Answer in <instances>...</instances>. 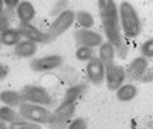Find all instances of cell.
I'll return each mask as SVG.
<instances>
[{"mask_svg":"<svg viewBox=\"0 0 153 129\" xmlns=\"http://www.w3.org/2000/svg\"><path fill=\"white\" fill-rule=\"evenodd\" d=\"M98 10L102 21L104 35L107 41H109L116 49V54L120 58H126L127 48L124 40L122 30L118 20V7L113 0H99L98 2Z\"/></svg>","mask_w":153,"mask_h":129,"instance_id":"cell-1","label":"cell"},{"mask_svg":"<svg viewBox=\"0 0 153 129\" xmlns=\"http://www.w3.org/2000/svg\"><path fill=\"white\" fill-rule=\"evenodd\" d=\"M118 7V20L122 30V35L129 39H135L142 32V21L139 13L130 2H121Z\"/></svg>","mask_w":153,"mask_h":129,"instance_id":"cell-2","label":"cell"},{"mask_svg":"<svg viewBox=\"0 0 153 129\" xmlns=\"http://www.w3.org/2000/svg\"><path fill=\"white\" fill-rule=\"evenodd\" d=\"M18 114L21 119L35 124H40V125H42V124L48 125L50 123V119H52V111L49 109L28 102H23L18 107Z\"/></svg>","mask_w":153,"mask_h":129,"instance_id":"cell-3","label":"cell"},{"mask_svg":"<svg viewBox=\"0 0 153 129\" xmlns=\"http://www.w3.org/2000/svg\"><path fill=\"white\" fill-rule=\"evenodd\" d=\"M75 23V12L72 9H65L61 12L58 16L54 17V20L50 22L48 30H46V35L49 38V41L56 40L57 38L63 35L67 30L72 27V25Z\"/></svg>","mask_w":153,"mask_h":129,"instance_id":"cell-4","label":"cell"},{"mask_svg":"<svg viewBox=\"0 0 153 129\" xmlns=\"http://www.w3.org/2000/svg\"><path fill=\"white\" fill-rule=\"evenodd\" d=\"M21 94H22L25 102L44 106L46 109L54 105V100H53L52 94L44 87H40V85L28 84L21 89Z\"/></svg>","mask_w":153,"mask_h":129,"instance_id":"cell-5","label":"cell"},{"mask_svg":"<svg viewBox=\"0 0 153 129\" xmlns=\"http://www.w3.org/2000/svg\"><path fill=\"white\" fill-rule=\"evenodd\" d=\"M76 111V103L62 101L57 106V109L52 111V119L48 125L52 129H62L66 125H68L71 120L74 119Z\"/></svg>","mask_w":153,"mask_h":129,"instance_id":"cell-6","label":"cell"},{"mask_svg":"<svg viewBox=\"0 0 153 129\" xmlns=\"http://www.w3.org/2000/svg\"><path fill=\"white\" fill-rule=\"evenodd\" d=\"M126 80V70L124 66L117 64L116 62L105 64V85L109 90L116 92V90L125 84Z\"/></svg>","mask_w":153,"mask_h":129,"instance_id":"cell-7","label":"cell"},{"mask_svg":"<svg viewBox=\"0 0 153 129\" xmlns=\"http://www.w3.org/2000/svg\"><path fill=\"white\" fill-rule=\"evenodd\" d=\"M74 38L79 46H89L93 49L98 48L104 41V36L93 28H77L74 34Z\"/></svg>","mask_w":153,"mask_h":129,"instance_id":"cell-8","label":"cell"},{"mask_svg":"<svg viewBox=\"0 0 153 129\" xmlns=\"http://www.w3.org/2000/svg\"><path fill=\"white\" fill-rule=\"evenodd\" d=\"M63 63V57L59 54H48L44 57L32 58L30 67L36 72H48L58 68Z\"/></svg>","mask_w":153,"mask_h":129,"instance_id":"cell-9","label":"cell"},{"mask_svg":"<svg viewBox=\"0 0 153 129\" xmlns=\"http://www.w3.org/2000/svg\"><path fill=\"white\" fill-rule=\"evenodd\" d=\"M17 28H18L22 39L33 41L36 44H48V43H50L46 32L32 23H19Z\"/></svg>","mask_w":153,"mask_h":129,"instance_id":"cell-10","label":"cell"},{"mask_svg":"<svg viewBox=\"0 0 153 129\" xmlns=\"http://www.w3.org/2000/svg\"><path fill=\"white\" fill-rule=\"evenodd\" d=\"M86 75L91 84H103L105 79V64L98 57H94L86 63Z\"/></svg>","mask_w":153,"mask_h":129,"instance_id":"cell-11","label":"cell"},{"mask_svg":"<svg viewBox=\"0 0 153 129\" xmlns=\"http://www.w3.org/2000/svg\"><path fill=\"white\" fill-rule=\"evenodd\" d=\"M149 70V63H148V59L139 56V57L134 58L133 61L130 62L129 67L126 68V77H130L131 80L135 81H142V79Z\"/></svg>","mask_w":153,"mask_h":129,"instance_id":"cell-12","label":"cell"},{"mask_svg":"<svg viewBox=\"0 0 153 129\" xmlns=\"http://www.w3.org/2000/svg\"><path fill=\"white\" fill-rule=\"evenodd\" d=\"M16 16L19 20V23H31L36 16V9L31 2L23 0V2H19L17 5Z\"/></svg>","mask_w":153,"mask_h":129,"instance_id":"cell-13","label":"cell"},{"mask_svg":"<svg viewBox=\"0 0 153 129\" xmlns=\"http://www.w3.org/2000/svg\"><path fill=\"white\" fill-rule=\"evenodd\" d=\"M0 102L4 106H9V107H19L23 101V97L21 94V90H14V89H4L0 92Z\"/></svg>","mask_w":153,"mask_h":129,"instance_id":"cell-14","label":"cell"},{"mask_svg":"<svg viewBox=\"0 0 153 129\" xmlns=\"http://www.w3.org/2000/svg\"><path fill=\"white\" fill-rule=\"evenodd\" d=\"M13 50L14 54L19 58H32L37 52V44L33 41L26 40V39H22L13 48Z\"/></svg>","mask_w":153,"mask_h":129,"instance_id":"cell-15","label":"cell"},{"mask_svg":"<svg viewBox=\"0 0 153 129\" xmlns=\"http://www.w3.org/2000/svg\"><path fill=\"white\" fill-rule=\"evenodd\" d=\"M98 48L99 49H98L97 57L99 58L104 64H109V63L114 62V58H116L117 54H116V49H114V46L111 44V43L104 40Z\"/></svg>","mask_w":153,"mask_h":129,"instance_id":"cell-16","label":"cell"},{"mask_svg":"<svg viewBox=\"0 0 153 129\" xmlns=\"http://www.w3.org/2000/svg\"><path fill=\"white\" fill-rule=\"evenodd\" d=\"M138 96V87L134 83H125L116 90V98L120 102H130Z\"/></svg>","mask_w":153,"mask_h":129,"instance_id":"cell-17","label":"cell"},{"mask_svg":"<svg viewBox=\"0 0 153 129\" xmlns=\"http://www.w3.org/2000/svg\"><path fill=\"white\" fill-rule=\"evenodd\" d=\"M22 40V36L18 31L17 27H9L7 28L5 31H3L0 34V41H1V45L5 46H14L18 44V43Z\"/></svg>","mask_w":153,"mask_h":129,"instance_id":"cell-18","label":"cell"},{"mask_svg":"<svg viewBox=\"0 0 153 129\" xmlns=\"http://www.w3.org/2000/svg\"><path fill=\"white\" fill-rule=\"evenodd\" d=\"M86 90H88L86 83H79V84L71 85V87L66 90L65 96H63V101L76 103V101H77L80 97H82L84 94L86 93Z\"/></svg>","mask_w":153,"mask_h":129,"instance_id":"cell-19","label":"cell"},{"mask_svg":"<svg viewBox=\"0 0 153 129\" xmlns=\"http://www.w3.org/2000/svg\"><path fill=\"white\" fill-rule=\"evenodd\" d=\"M75 22H77L80 28H93V26L95 25V20L90 12L81 9L75 13Z\"/></svg>","mask_w":153,"mask_h":129,"instance_id":"cell-20","label":"cell"},{"mask_svg":"<svg viewBox=\"0 0 153 129\" xmlns=\"http://www.w3.org/2000/svg\"><path fill=\"white\" fill-rule=\"evenodd\" d=\"M19 119H21V116L16 109L9 107V106H4V105L0 106V122L1 123L9 125V124L14 123Z\"/></svg>","mask_w":153,"mask_h":129,"instance_id":"cell-21","label":"cell"},{"mask_svg":"<svg viewBox=\"0 0 153 129\" xmlns=\"http://www.w3.org/2000/svg\"><path fill=\"white\" fill-rule=\"evenodd\" d=\"M75 56L77 58V61L80 62H89L90 59H93L94 57H97L95 54V49L89 48V46H79L75 52Z\"/></svg>","mask_w":153,"mask_h":129,"instance_id":"cell-22","label":"cell"},{"mask_svg":"<svg viewBox=\"0 0 153 129\" xmlns=\"http://www.w3.org/2000/svg\"><path fill=\"white\" fill-rule=\"evenodd\" d=\"M8 128L9 129H42V125L27 122V120H23V119H19V120H17V122L9 124Z\"/></svg>","mask_w":153,"mask_h":129,"instance_id":"cell-23","label":"cell"},{"mask_svg":"<svg viewBox=\"0 0 153 129\" xmlns=\"http://www.w3.org/2000/svg\"><path fill=\"white\" fill-rule=\"evenodd\" d=\"M140 53H142V57L147 59L153 58V38L143 41V44L140 45Z\"/></svg>","mask_w":153,"mask_h":129,"instance_id":"cell-24","label":"cell"},{"mask_svg":"<svg viewBox=\"0 0 153 129\" xmlns=\"http://www.w3.org/2000/svg\"><path fill=\"white\" fill-rule=\"evenodd\" d=\"M67 129H88V123L82 118H76L71 120V123L67 125Z\"/></svg>","mask_w":153,"mask_h":129,"instance_id":"cell-25","label":"cell"},{"mask_svg":"<svg viewBox=\"0 0 153 129\" xmlns=\"http://www.w3.org/2000/svg\"><path fill=\"white\" fill-rule=\"evenodd\" d=\"M9 27H12L9 17H8L5 13H4V14H0V34L3 31H5V30L9 28Z\"/></svg>","mask_w":153,"mask_h":129,"instance_id":"cell-26","label":"cell"},{"mask_svg":"<svg viewBox=\"0 0 153 129\" xmlns=\"http://www.w3.org/2000/svg\"><path fill=\"white\" fill-rule=\"evenodd\" d=\"M4 3V8L8 10H16L17 5H18V0H3Z\"/></svg>","mask_w":153,"mask_h":129,"instance_id":"cell-27","label":"cell"},{"mask_svg":"<svg viewBox=\"0 0 153 129\" xmlns=\"http://www.w3.org/2000/svg\"><path fill=\"white\" fill-rule=\"evenodd\" d=\"M8 72H9V70H8V67L5 66V64H0V81L1 80H4L7 77V75H8Z\"/></svg>","mask_w":153,"mask_h":129,"instance_id":"cell-28","label":"cell"},{"mask_svg":"<svg viewBox=\"0 0 153 129\" xmlns=\"http://www.w3.org/2000/svg\"><path fill=\"white\" fill-rule=\"evenodd\" d=\"M4 12H5V8H4V3H3V0H0V14H4Z\"/></svg>","mask_w":153,"mask_h":129,"instance_id":"cell-29","label":"cell"},{"mask_svg":"<svg viewBox=\"0 0 153 129\" xmlns=\"http://www.w3.org/2000/svg\"><path fill=\"white\" fill-rule=\"evenodd\" d=\"M0 129H9V128H8L7 124H4V123L0 122Z\"/></svg>","mask_w":153,"mask_h":129,"instance_id":"cell-30","label":"cell"},{"mask_svg":"<svg viewBox=\"0 0 153 129\" xmlns=\"http://www.w3.org/2000/svg\"><path fill=\"white\" fill-rule=\"evenodd\" d=\"M0 48H1V41H0Z\"/></svg>","mask_w":153,"mask_h":129,"instance_id":"cell-31","label":"cell"}]
</instances>
